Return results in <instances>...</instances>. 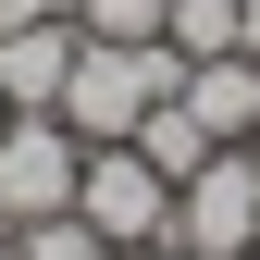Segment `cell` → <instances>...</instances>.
Returning a JSON list of instances; mask_svg holds the SVG:
<instances>
[{
  "instance_id": "cell-14",
  "label": "cell",
  "mask_w": 260,
  "mask_h": 260,
  "mask_svg": "<svg viewBox=\"0 0 260 260\" xmlns=\"http://www.w3.org/2000/svg\"><path fill=\"white\" fill-rule=\"evenodd\" d=\"M248 161H260V137H248Z\"/></svg>"
},
{
  "instance_id": "cell-13",
  "label": "cell",
  "mask_w": 260,
  "mask_h": 260,
  "mask_svg": "<svg viewBox=\"0 0 260 260\" xmlns=\"http://www.w3.org/2000/svg\"><path fill=\"white\" fill-rule=\"evenodd\" d=\"M0 124H13V100H0Z\"/></svg>"
},
{
  "instance_id": "cell-8",
  "label": "cell",
  "mask_w": 260,
  "mask_h": 260,
  "mask_svg": "<svg viewBox=\"0 0 260 260\" xmlns=\"http://www.w3.org/2000/svg\"><path fill=\"white\" fill-rule=\"evenodd\" d=\"M25 260H112L100 236H87V211H38V223H25V236H13Z\"/></svg>"
},
{
  "instance_id": "cell-3",
  "label": "cell",
  "mask_w": 260,
  "mask_h": 260,
  "mask_svg": "<svg viewBox=\"0 0 260 260\" xmlns=\"http://www.w3.org/2000/svg\"><path fill=\"white\" fill-rule=\"evenodd\" d=\"M75 211H87V236H100V248H149L161 223H174V174H161L137 137H112V149H87Z\"/></svg>"
},
{
  "instance_id": "cell-9",
  "label": "cell",
  "mask_w": 260,
  "mask_h": 260,
  "mask_svg": "<svg viewBox=\"0 0 260 260\" xmlns=\"http://www.w3.org/2000/svg\"><path fill=\"white\" fill-rule=\"evenodd\" d=\"M50 13H75V0H0V25H50Z\"/></svg>"
},
{
  "instance_id": "cell-11",
  "label": "cell",
  "mask_w": 260,
  "mask_h": 260,
  "mask_svg": "<svg viewBox=\"0 0 260 260\" xmlns=\"http://www.w3.org/2000/svg\"><path fill=\"white\" fill-rule=\"evenodd\" d=\"M112 260H186V248H174V236H149V248H112Z\"/></svg>"
},
{
  "instance_id": "cell-10",
  "label": "cell",
  "mask_w": 260,
  "mask_h": 260,
  "mask_svg": "<svg viewBox=\"0 0 260 260\" xmlns=\"http://www.w3.org/2000/svg\"><path fill=\"white\" fill-rule=\"evenodd\" d=\"M236 50H248V62H260V0H248V13H236Z\"/></svg>"
},
{
  "instance_id": "cell-2",
  "label": "cell",
  "mask_w": 260,
  "mask_h": 260,
  "mask_svg": "<svg viewBox=\"0 0 260 260\" xmlns=\"http://www.w3.org/2000/svg\"><path fill=\"white\" fill-rule=\"evenodd\" d=\"M186 260H260V161L248 149H211L199 174L174 186V223H161Z\"/></svg>"
},
{
  "instance_id": "cell-1",
  "label": "cell",
  "mask_w": 260,
  "mask_h": 260,
  "mask_svg": "<svg viewBox=\"0 0 260 260\" xmlns=\"http://www.w3.org/2000/svg\"><path fill=\"white\" fill-rule=\"evenodd\" d=\"M174 87H186V50H174V38H149V50H124V38H75L62 124H75L87 149H112V137H137L149 100H174Z\"/></svg>"
},
{
  "instance_id": "cell-4",
  "label": "cell",
  "mask_w": 260,
  "mask_h": 260,
  "mask_svg": "<svg viewBox=\"0 0 260 260\" xmlns=\"http://www.w3.org/2000/svg\"><path fill=\"white\" fill-rule=\"evenodd\" d=\"M62 75H75V13L0 25V100H13V112H62Z\"/></svg>"
},
{
  "instance_id": "cell-7",
  "label": "cell",
  "mask_w": 260,
  "mask_h": 260,
  "mask_svg": "<svg viewBox=\"0 0 260 260\" xmlns=\"http://www.w3.org/2000/svg\"><path fill=\"white\" fill-rule=\"evenodd\" d=\"M75 38H124V50H149V38H161V0H75Z\"/></svg>"
},
{
  "instance_id": "cell-5",
  "label": "cell",
  "mask_w": 260,
  "mask_h": 260,
  "mask_svg": "<svg viewBox=\"0 0 260 260\" xmlns=\"http://www.w3.org/2000/svg\"><path fill=\"white\" fill-rule=\"evenodd\" d=\"M137 149H149V161H161V174H174V186H186V174H199V161L223 149V137H211V124L186 112V100H149V124H137Z\"/></svg>"
},
{
  "instance_id": "cell-12",
  "label": "cell",
  "mask_w": 260,
  "mask_h": 260,
  "mask_svg": "<svg viewBox=\"0 0 260 260\" xmlns=\"http://www.w3.org/2000/svg\"><path fill=\"white\" fill-rule=\"evenodd\" d=\"M0 260H25V248H13V236H0Z\"/></svg>"
},
{
  "instance_id": "cell-6",
  "label": "cell",
  "mask_w": 260,
  "mask_h": 260,
  "mask_svg": "<svg viewBox=\"0 0 260 260\" xmlns=\"http://www.w3.org/2000/svg\"><path fill=\"white\" fill-rule=\"evenodd\" d=\"M236 13H248V0H161V38H174L186 62H223V50H236Z\"/></svg>"
}]
</instances>
